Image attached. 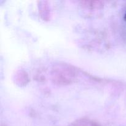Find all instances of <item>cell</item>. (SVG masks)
Returning <instances> with one entry per match:
<instances>
[{"mask_svg": "<svg viewBox=\"0 0 126 126\" xmlns=\"http://www.w3.org/2000/svg\"><path fill=\"white\" fill-rule=\"evenodd\" d=\"M124 19H125V20H126V13L125 16H124Z\"/></svg>", "mask_w": 126, "mask_h": 126, "instance_id": "obj_1", "label": "cell"}]
</instances>
